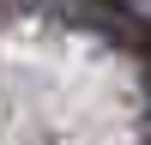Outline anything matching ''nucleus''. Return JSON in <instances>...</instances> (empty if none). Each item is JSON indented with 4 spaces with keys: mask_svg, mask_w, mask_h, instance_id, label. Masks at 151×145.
I'll return each instance as SVG.
<instances>
[{
    "mask_svg": "<svg viewBox=\"0 0 151 145\" xmlns=\"http://www.w3.org/2000/svg\"><path fill=\"white\" fill-rule=\"evenodd\" d=\"M121 6H133V12H151V0H121Z\"/></svg>",
    "mask_w": 151,
    "mask_h": 145,
    "instance_id": "nucleus-1",
    "label": "nucleus"
}]
</instances>
